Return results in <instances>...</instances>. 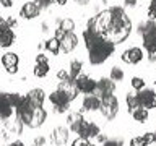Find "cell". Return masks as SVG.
I'll use <instances>...</instances> for the list:
<instances>
[{"mask_svg":"<svg viewBox=\"0 0 156 146\" xmlns=\"http://www.w3.org/2000/svg\"><path fill=\"white\" fill-rule=\"evenodd\" d=\"M114 49H115V46L111 41H107L106 37L101 39L94 47H91L88 50L90 52V63L91 65H101V63H104L112 55Z\"/></svg>","mask_w":156,"mask_h":146,"instance_id":"cell-1","label":"cell"},{"mask_svg":"<svg viewBox=\"0 0 156 146\" xmlns=\"http://www.w3.org/2000/svg\"><path fill=\"white\" fill-rule=\"evenodd\" d=\"M99 110H101V114L104 115L107 120H112L117 115V112H119V101H117V97L114 94L101 97Z\"/></svg>","mask_w":156,"mask_h":146,"instance_id":"cell-2","label":"cell"},{"mask_svg":"<svg viewBox=\"0 0 156 146\" xmlns=\"http://www.w3.org/2000/svg\"><path fill=\"white\" fill-rule=\"evenodd\" d=\"M136 97H138V102H140V107L143 109H154L156 107V92L153 89H140L136 92Z\"/></svg>","mask_w":156,"mask_h":146,"instance_id":"cell-3","label":"cell"},{"mask_svg":"<svg viewBox=\"0 0 156 146\" xmlns=\"http://www.w3.org/2000/svg\"><path fill=\"white\" fill-rule=\"evenodd\" d=\"M78 92H85V94H94L96 91V81L90 78L88 75H78L75 80Z\"/></svg>","mask_w":156,"mask_h":146,"instance_id":"cell-4","label":"cell"},{"mask_svg":"<svg viewBox=\"0 0 156 146\" xmlns=\"http://www.w3.org/2000/svg\"><path fill=\"white\" fill-rule=\"evenodd\" d=\"M49 101L52 102L54 106H55V112L58 114H62V112H67L68 110V106H70V101H68V97L63 94L62 91H54L52 94H49Z\"/></svg>","mask_w":156,"mask_h":146,"instance_id":"cell-5","label":"cell"},{"mask_svg":"<svg viewBox=\"0 0 156 146\" xmlns=\"http://www.w3.org/2000/svg\"><path fill=\"white\" fill-rule=\"evenodd\" d=\"M114 89H115V83L111 78H101L99 81H96L94 96H98V97L111 96V94H114Z\"/></svg>","mask_w":156,"mask_h":146,"instance_id":"cell-6","label":"cell"},{"mask_svg":"<svg viewBox=\"0 0 156 146\" xmlns=\"http://www.w3.org/2000/svg\"><path fill=\"white\" fill-rule=\"evenodd\" d=\"M76 133H78V136H80V138H85V140L96 138V136L99 135V127H98V125L94 123V122L83 120Z\"/></svg>","mask_w":156,"mask_h":146,"instance_id":"cell-7","label":"cell"},{"mask_svg":"<svg viewBox=\"0 0 156 146\" xmlns=\"http://www.w3.org/2000/svg\"><path fill=\"white\" fill-rule=\"evenodd\" d=\"M130 31H132V28H119V29H109L106 34V39L107 41H111L112 44H120V42H124L127 37L130 36Z\"/></svg>","mask_w":156,"mask_h":146,"instance_id":"cell-8","label":"cell"},{"mask_svg":"<svg viewBox=\"0 0 156 146\" xmlns=\"http://www.w3.org/2000/svg\"><path fill=\"white\" fill-rule=\"evenodd\" d=\"M122 60L125 63H130V65H135V63H140L143 60V50L140 47H130L124 50L122 54Z\"/></svg>","mask_w":156,"mask_h":146,"instance_id":"cell-9","label":"cell"},{"mask_svg":"<svg viewBox=\"0 0 156 146\" xmlns=\"http://www.w3.org/2000/svg\"><path fill=\"white\" fill-rule=\"evenodd\" d=\"M58 91H62L63 94L68 97V101H73L75 97L78 96V89H76V85H75V80H67V81H60V85L57 88Z\"/></svg>","mask_w":156,"mask_h":146,"instance_id":"cell-10","label":"cell"},{"mask_svg":"<svg viewBox=\"0 0 156 146\" xmlns=\"http://www.w3.org/2000/svg\"><path fill=\"white\" fill-rule=\"evenodd\" d=\"M26 101L34 107V109H36V107H42L44 101H46V92H44L42 89H39V88H36V89H31V91L26 94Z\"/></svg>","mask_w":156,"mask_h":146,"instance_id":"cell-11","label":"cell"},{"mask_svg":"<svg viewBox=\"0 0 156 146\" xmlns=\"http://www.w3.org/2000/svg\"><path fill=\"white\" fill-rule=\"evenodd\" d=\"M58 42H60V50L68 54L78 46V37L73 33H65V36H63Z\"/></svg>","mask_w":156,"mask_h":146,"instance_id":"cell-12","label":"cell"},{"mask_svg":"<svg viewBox=\"0 0 156 146\" xmlns=\"http://www.w3.org/2000/svg\"><path fill=\"white\" fill-rule=\"evenodd\" d=\"M39 13H41V8H39L34 2H26L21 7V10H20V15H21L24 19H33V18L39 16Z\"/></svg>","mask_w":156,"mask_h":146,"instance_id":"cell-13","label":"cell"},{"mask_svg":"<svg viewBox=\"0 0 156 146\" xmlns=\"http://www.w3.org/2000/svg\"><path fill=\"white\" fill-rule=\"evenodd\" d=\"M46 117H47V112L44 110L42 107H36V109L33 110V115H31V119H29L28 127L37 128V127H41L44 122H46Z\"/></svg>","mask_w":156,"mask_h":146,"instance_id":"cell-14","label":"cell"},{"mask_svg":"<svg viewBox=\"0 0 156 146\" xmlns=\"http://www.w3.org/2000/svg\"><path fill=\"white\" fill-rule=\"evenodd\" d=\"M101 39H104V36H101V34H98L96 31H93V29H85L83 31V41H85V46L86 49L90 50L91 47H94L98 42L101 41Z\"/></svg>","mask_w":156,"mask_h":146,"instance_id":"cell-15","label":"cell"},{"mask_svg":"<svg viewBox=\"0 0 156 146\" xmlns=\"http://www.w3.org/2000/svg\"><path fill=\"white\" fill-rule=\"evenodd\" d=\"M141 37H143V46H145L146 50L148 52H156V26H153Z\"/></svg>","mask_w":156,"mask_h":146,"instance_id":"cell-16","label":"cell"},{"mask_svg":"<svg viewBox=\"0 0 156 146\" xmlns=\"http://www.w3.org/2000/svg\"><path fill=\"white\" fill-rule=\"evenodd\" d=\"M99 107H101V97H98L94 94L85 96V99H83V110L93 112V110H98Z\"/></svg>","mask_w":156,"mask_h":146,"instance_id":"cell-17","label":"cell"},{"mask_svg":"<svg viewBox=\"0 0 156 146\" xmlns=\"http://www.w3.org/2000/svg\"><path fill=\"white\" fill-rule=\"evenodd\" d=\"M68 135H70L68 133V128H65V127H57L52 133V140L57 146H62L68 141Z\"/></svg>","mask_w":156,"mask_h":146,"instance_id":"cell-18","label":"cell"},{"mask_svg":"<svg viewBox=\"0 0 156 146\" xmlns=\"http://www.w3.org/2000/svg\"><path fill=\"white\" fill-rule=\"evenodd\" d=\"M13 42H15L13 29H3V31H0V49L10 47Z\"/></svg>","mask_w":156,"mask_h":146,"instance_id":"cell-19","label":"cell"},{"mask_svg":"<svg viewBox=\"0 0 156 146\" xmlns=\"http://www.w3.org/2000/svg\"><path fill=\"white\" fill-rule=\"evenodd\" d=\"M81 122H83V117H81V114H78V112H72V114H68V117H67V123H68V127H70V130L73 133L78 131Z\"/></svg>","mask_w":156,"mask_h":146,"instance_id":"cell-20","label":"cell"},{"mask_svg":"<svg viewBox=\"0 0 156 146\" xmlns=\"http://www.w3.org/2000/svg\"><path fill=\"white\" fill-rule=\"evenodd\" d=\"M23 122L20 117H15L13 120H7V131L8 133H15V135H21L23 131Z\"/></svg>","mask_w":156,"mask_h":146,"instance_id":"cell-21","label":"cell"},{"mask_svg":"<svg viewBox=\"0 0 156 146\" xmlns=\"http://www.w3.org/2000/svg\"><path fill=\"white\" fill-rule=\"evenodd\" d=\"M18 62H20V57L15 52H7V54H3V55H2V63H3L5 68L18 67Z\"/></svg>","mask_w":156,"mask_h":146,"instance_id":"cell-22","label":"cell"},{"mask_svg":"<svg viewBox=\"0 0 156 146\" xmlns=\"http://www.w3.org/2000/svg\"><path fill=\"white\" fill-rule=\"evenodd\" d=\"M57 23H58V29H62L63 33H73V29H75V23L70 18L57 19Z\"/></svg>","mask_w":156,"mask_h":146,"instance_id":"cell-23","label":"cell"},{"mask_svg":"<svg viewBox=\"0 0 156 146\" xmlns=\"http://www.w3.org/2000/svg\"><path fill=\"white\" fill-rule=\"evenodd\" d=\"M81 68H83V62L81 60H73L70 63V70H68L70 80H76V76L81 73Z\"/></svg>","mask_w":156,"mask_h":146,"instance_id":"cell-24","label":"cell"},{"mask_svg":"<svg viewBox=\"0 0 156 146\" xmlns=\"http://www.w3.org/2000/svg\"><path fill=\"white\" fill-rule=\"evenodd\" d=\"M44 46H46V49H47L49 52H52V55H57V54L60 52V42H58L55 37H51V39H47Z\"/></svg>","mask_w":156,"mask_h":146,"instance_id":"cell-25","label":"cell"},{"mask_svg":"<svg viewBox=\"0 0 156 146\" xmlns=\"http://www.w3.org/2000/svg\"><path fill=\"white\" fill-rule=\"evenodd\" d=\"M7 97H8V102L13 109H16V107L24 101V96H21L20 92H7Z\"/></svg>","mask_w":156,"mask_h":146,"instance_id":"cell-26","label":"cell"},{"mask_svg":"<svg viewBox=\"0 0 156 146\" xmlns=\"http://www.w3.org/2000/svg\"><path fill=\"white\" fill-rule=\"evenodd\" d=\"M132 117L136 120V122H140V123H143V122L148 120V110L143 109V107H138V109H135V110H132Z\"/></svg>","mask_w":156,"mask_h":146,"instance_id":"cell-27","label":"cell"},{"mask_svg":"<svg viewBox=\"0 0 156 146\" xmlns=\"http://www.w3.org/2000/svg\"><path fill=\"white\" fill-rule=\"evenodd\" d=\"M125 101H127V106H129V112L135 110L140 107V102H138V97H136V94H127L125 96Z\"/></svg>","mask_w":156,"mask_h":146,"instance_id":"cell-28","label":"cell"},{"mask_svg":"<svg viewBox=\"0 0 156 146\" xmlns=\"http://www.w3.org/2000/svg\"><path fill=\"white\" fill-rule=\"evenodd\" d=\"M124 76L125 75H124V70H122V68H119V67H112L111 68V76L109 78L114 83L115 81H122V80H124Z\"/></svg>","mask_w":156,"mask_h":146,"instance_id":"cell-29","label":"cell"},{"mask_svg":"<svg viewBox=\"0 0 156 146\" xmlns=\"http://www.w3.org/2000/svg\"><path fill=\"white\" fill-rule=\"evenodd\" d=\"M49 73V63L46 65H42V63H36V67H34V75L37 78H44Z\"/></svg>","mask_w":156,"mask_h":146,"instance_id":"cell-30","label":"cell"},{"mask_svg":"<svg viewBox=\"0 0 156 146\" xmlns=\"http://www.w3.org/2000/svg\"><path fill=\"white\" fill-rule=\"evenodd\" d=\"M153 26H156V23L153 21V19H148V21H145V23H140L136 29H138V34H140V36H143V34L148 33Z\"/></svg>","mask_w":156,"mask_h":146,"instance_id":"cell-31","label":"cell"},{"mask_svg":"<svg viewBox=\"0 0 156 146\" xmlns=\"http://www.w3.org/2000/svg\"><path fill=\"white\" fill-rule=\"evenodd\" d=\"M130 85H132L133 89L140 91V89H143V88H145V81L141 80V78H138V76H133V78H132V81H130Z\"/></svg>","mask_w":156,"mask_h":146,"instance_id":"cell-32","label":"cell"},{"mask_svg":"<svg viewBox=\"0 0 156 146\" xmlns=\"http://www.w3.org/2000/svg\"><path fill=\"white\" fill-rule=\"evenodd\" d=\"M141 138H143V141H145L146 144H156V133H153V131L145 133Z\"/></svg>","mask_w":156,"mask_h":146,"instance_id":"cell-33","label":"cell"},{"mask_svg":"<svg viewBox=\"0 0 156 146\" xmlns=\"http://www.w3.org/2000/svg\"><path fill=\"white\" fill-rule=\"evenodd\" d=\"M148 16L150 19H156V0H151V3H150V8H148Z\"/></svg>","mask_w":156,"mask_h":146,"instance_id":"cell-34","label":"cell"},{"mask_svg":"<svg viewBox=\"0 0 156 146\" xmlns=\"http://www.w3.org/2000/svg\"><path fill=\"white\" fill-rule=\"evenodd\" d=\"M52 2H55V0H34V3H36L41 10H42V8H49Z\"/></svg>","mask_w":156,"mask_h":146,"instance_id":"cell-35","label":"cell"},{"mask_svg":"<svg viewBox=\"0 0 156 146\" xmlns=\"http://www.w3.org/2000/svg\"><path fill=\"white\" fill-rule=\"evenodd\" d=\"M130 146H146V143L143 141L141 136H133V138L130 140Z\"/></svg>","mask_w":156,"mask_h":146,"instance_id":"cell-36","label":"cell"},{"mask_svg":"<svg viewBox=\"0 0 156 146\" xmlns=\"http://www.w3.org/2000/svg\"><path fill=\"white\" fill-rule=\"evenodd\" d=\"M57 78L60 81H67V80H70V75H68L67 70H58L57 71Z\"/></svg>","mask_w":156,"mask_h":146,"instance_id":"cell-37","label":"cell"},{"mask_svg":"<svg viewBox=\"0 0 156 146\" xmlns=\"http://www.w3.org/2000/svg\"><path fill=\"white\" fill-rule=\"evenodd\" d=\"M104 146H124V141L122 140H106Z\"/></svg>","mask_w":156,"mask_h":146,"instance_id":"cell-38","label":"cell"},{"mask_svg":"<svg viewBox=\"0 0 156 146\" xmlns=\"http://www.w3.org/2000/svg\"><path fill=\"white\" fill-rule=\"evenodd\" d=\"M72 146H88V140H85V138H80V136H78V138H76V140L72 143Z\"/></svg>","mask_w":156,"mask_h":146,"instance_id":"cell-39","label":"cell"},{"mask_svg":"<svg viewBox=\"0 0 156 146\" xmlns=\"http://www.w3.org/2000/svg\"><path fill=\"white\" fill-rule=\"evenodd\" d=\"M36 63H42V65H46V63H49L47 57L44 55V54H37L36 55Z\"/></svg>","mask_w":156,"mask_h":146,"instance_id":"cell-40","label":"cell"},{"mask_svg":"<svg viewBox=\"0 0 156 146\" xmlns=\"http://www.w3.org/2000/svg\"><path fill=\"white\" fill-rule=\"evenodd\" d=\"M7 24H8V28H10V29H13V28L18 24V21H16V19H15L13 16H10V18H7Z\"/></svg>","mask_w":156,"mask_h":146,"instance_id":"cell-41","label":"cell"},{"mask_svg":"<svg viewBox=\"0 0 156 146\" xmlns=\"http://www.w3.org/2000/svg\"><path fill=\"white\" fill-rule=\"evenodd\" d=\"M34 144L36 146H44L46 144V138H44V136H37V138L34 140Z\"/></svg>","mask_w":156,"mask_h":146,"instance_id":"cell-42","label":"cell"},{"mask_svg":"<svg viewBox=\"0 0 156 146\" xmlns=\"http://www.w3.org/2000/svg\"><path fill=\"white\" fill-rule=\"evenodd\" d=\"M63 36H65V33H63L62 29H58V28H57V29H55V36H54V37H55L57 41H60V39H62Z\"/></svg>","mask_w":156,"mask_h":146,"instance_id":"cell-43","label":"cell"},{"mask_svg":"<svg viewBox=\"0 0 156 146\" xmlns=\"http://www.w3.org/2000/svg\"><path fill=\"white\" fill-rule=\"evenodd\" d=\"M0 3H2V7H5V8H10L13 5L12 0H0Z\"/></svg>","mask_w":156,"mask_h":146,"instance_id":"cell-44","label":"cell"},{"mask_svg":"<svg viewBox=\"0 0 156 146\" xmlns=\"http://www.w3.org/2000/svg\"><path fill=\"white\" fill-rule=\"evenodd\" d=\"M7 70V73H10V75H15V73H18V67H10V68H5Z\"/></svg>","mask_w":156,"mask_h":146,"instance_id":"cell-45","label":"cell"},{"mask_svg":"<svg viewBox=\"0 0 156 146\" xmlns=\"http://www.w3.org/2000/svg\"><path fill=\"white\" fill-rule=\"evenodd\" d=\"M148 60L150 62H156V52H148Z\"/></svg>","mask_w":156,"mask_h":146,"instance_id":"cell-46","label":"cell"},{"mask_svg":"<svg viewBox=\"0 0 156 146\" xmlns=\"http://www.w3.org/2000/svg\"><path fill=\"white\" fill-rule=\"evenodd\" d=\"M41 31H42V33H47V31H49V24H47L46 21L41 24Z\"/></svg>","mask_w":156,"mask_h":146,"instance_id":"cell-47","label":"cell"},{"mask_svg":"<svg viewBox=\"0 0 156 146\" xmlns=\"http://www.w3.org/2000/svg\"><path fill=\"white\" fill-rule=\"evenodd\" d=\"M125 5H127V7H135L136 0H125Z\"/></svg>","mask_w":156,"mask_h":146,"instance_id":"cell-48","label":"cell"},{"mask_svg":"<svg viewBox=\"0 0 156 146\" xmlns=\"http://www.w3.org/2000/svg\"><path fill=\"white\" fill-rule=\"evenodd\" d=\"M96 138H98V141H99V143H104V141L107 140V138H106V136H104V135H101V133H99V135H98V136H96Z\"/></svg>","mask_w":156,"mask_h":146,"instance_id":"cell-49","label":"cell"},{"mask_svg":"<svg viewBox=\"0 0 156 146\" xmlns=\"http://www.w3.org/2000/svg\"><path fill=\"white\" fill-rule=\"evenodd\" d=\"M10 146H23V143L20 140H16V141H12V143H10Z\"/></svg>","mask_w":156,"mask_h":146,"instance_id":"cell-50","label":"cell"},{"mask_svg":"<svg viewBox=\"0 0 156 146\" xmlns=\"http://www.w3.org/2000/svg\"><path fill=\"white\" fill-rule=\"evenodd\" d=\"M75 2L80 5H86V3H90V0H75Z\"/></svg>","mask_w":156,"mask_h":146,"instance_id":"cell-51","label":"cell"},{"mask_svg":"<svg viewBox=\"0 0 156 146\" xmlns=\"http://www.w3.org/2000/svg\"><path fill=\"white\" fill-rule=\"evenodd\" d=\"M55 2H57L58 5H65V3L68 2V0H55Z\"/></svg>","mask_w":156,"mask_h":146,"instance_id":"cell-52","label":"cell"},{"mask_svg":"<svg viewBox=\"0 0 156 146\" xmlns=\"http://www.w3.org/2000/svg\"><path fill=\"white\" fill-rule=\"evenodd\" d=\"M88 146H96V144H93V143H88Z\"/></svg>","mask_w":156,"mask_h":146,"instance_id":"cell-53","label":"cell"},{"mask_svg":"<svg viewBox=\"0 0 156 146\" xmlns=\"http://www.w3.org/2000/svg\"><path fill=\"white\" fill-rule=\"evenodd\" d=\"M0 18H2V16H0Z\"/></svg>","mask_w":156,"mask_h":146,"instance_id":"cell-54","label":"cell"},{"mask_svg":"<svg viewBox=\"0 0 156 146\" xmlns=\"http://www.w3.org/2000/svg\"><path fill=\"white\" fill-rule=\"evenodd\" d=\"M34 146H36V144H34Z\"/></svg>","mask_w":156,"mask_h":146,"instance_id":"cell-55","label":"cell"}]
</instances>
